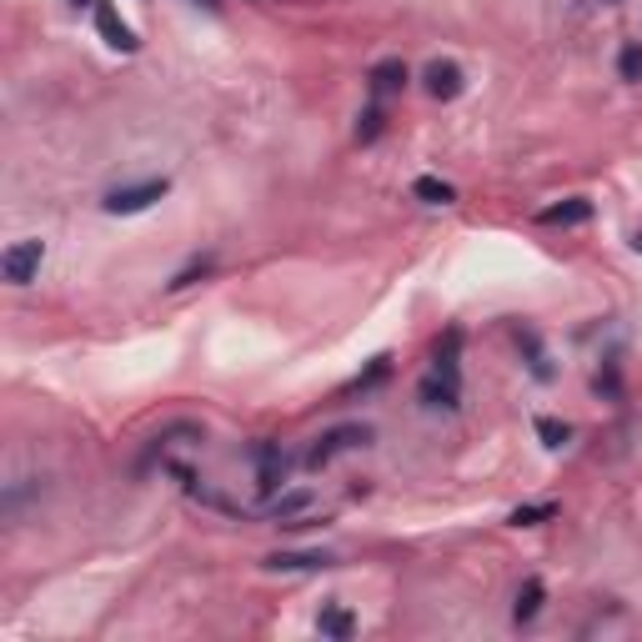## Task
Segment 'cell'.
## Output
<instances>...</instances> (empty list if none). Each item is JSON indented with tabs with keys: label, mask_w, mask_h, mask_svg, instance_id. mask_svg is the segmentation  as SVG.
<instances>
[{
	"label": "cell",
	"mask_w": 642,
	"mask_h": 642,
	"mask_svg": "<svg viewBox=\"0 0 642 642\" xmlns=\"http://www.w3.org/2000/svg\"><path fill=\"white\" fill-rule=\"evenodd\" d=\"M166 191H171L166 176H151V181H136V186H116V191H111L101 206L111 211V216H141V211H146V206H156Z\"/></svg>",
	"instance_id": "cell-1"
},
{
	"label": "cell",
	"mask_w": 642,
	"mask_h": 642,
	"mask_svg": "<svg viewBox=\"0 0 642 642\" xmlns=\"http://www.w3.org/2000/svg\"><path fill=\"white\" fill-rule=\"evenodd\" d=\"M372 442V427H362V421H347V427H331V432L316 437V446L306 452V467H327L331 457H341V452H352V446H367Z\"/></svg>",
	"instance_id": "cell-2"
},
{
	"label": "cell",
	"mask_w": 642,
	"mask_h": 642,
	"mask_svg": "<svg viewBox=\"0 0 642 642\" xmlns=\"http://www.w3.org/2000/svg\"><path fill=\"white\" fill-rule=\"evenodd\" d=\"M40 262H46V241L26 237V241H15V247L0 256V276H5L11 287H30L36 272H40Z\"/></svg>",
	"instance_id": "cell-3"
},
{
	"label": "cell",
	"mask_w": 642,
	"mask_h": 642,
	"mask_svg": "<svg viewBox=\"0 0 642 642\" xmlns=\"http://www.w3.org/2000/svg\"><path fill=\"white\" fill-rule=\"evenodd\" d=\"M96 30H101V40L111 46V51H121V55H131L141 40H136V30L121 21V11L111 5V0H96Z\"/></svg>",
	"instance_id": "cell-4"
},
{
	"label": "cell",
	"mask_w": 642,
	"mask_h": 642,
	"mask_svg": "<svg viewBox=\"0 0 642 642\" xmlns=\"http://www.w3.org/2000/svg\"><path fill=\"white\" fill-rule=\"evenodd\" d=\"M421 80H427V91H432L437 101H457L462 86H467V76H462L457 61H432V66L421 71Z\"/></svg>",
	"instance_id": "cell-5"
},
{
	"label": "cell",
	"mask_w": 642,
	"mask_h": 642,
	"mask_svg": "<svg viewBox=\"0 0 642 642\" xmlns=\"http://www.w3.org/2000/svg\"><path fill=\"white\" fill-rule=\"evenodd\" d=\"M251 462H256V482H262L266 492H276L281 477H287V452H281L276 442H256L251 446Z\"/></svg>",
	"instance_id": "cell-6"
},
{
	"label": "cell",
	"mask_w": 642,
	"mask_h": 642,
	"mask_svg": "<svg viewBox=\"0 0 642 642\" xmlns=\"http://www.w3.org/2000/svg\"><path fill=\"white\" fill-rule=\"evenodd\" d=\"M432 372L446 381H457L462 387V331L452 327L442 341H437V352H432Z\"/></svg>",
	"instance_id": "cell-7"
},
{
	"label": "cell",
	"mask_w": 642,
	"mask_h": 642,
	"mask_svg": "<svg viewBox=\"0 0 642 642\" xmlns=\"http://www.w3.org/2000/svg\"><path fill=\"white\" fill-rule=\"evenodd\" d=\"M266 572H322V567H331L327 552H272L266 557Z\"/></svg>",
	"instance_id": "cell-8"
},
{
	"label": "cell",
	"mask_w": 642,
	"mask_h": 642,
	"mask_svg": "<svg viewBox=\"0 0 642 642\" xmlns=\"http://www.w3.org/2000/svg\"><path fill=\"white\" fill-rule=\"evenodd\" d=\"M588 216H592V201L588 197H567V201H557V206L538 211L542 226H582Z\"/></svg>",
	"instance_id": "cell-9"
},
{
	"label": "cell",
	"mask_w": 642,
	"mask_h": 642,
	"mask_svg": "<svg viewBox=\"0 0 642 642\" xmlns=\"http://www.w3.org/2000/svg\"><path fill=\"white\" fill-rule=\"evenodd\" d=\"M512 337H517V347L527 352V367H532V377H538V381H552V362H547V352H542V337H538V331L517 322V327H512Z\"/></svg>",
	"instance_id": "cell-10"
},
{
	"label": "cell",
	"mask_w": 642,
	"mask_h": 642,
	"mask_svg": "<svg viewBox=\"0 0 642 642\" xmlns=\"http://www.w3.org/2000/svg\"><path fill=\"white\" fill-rule=\"evenodd\" d=\"M372 96H396L406 86V61H377V66H372Z\"/></svg>",
	"instance_id": "cell-11"
},
{
	"label": "cell",
	"mask_w": 642,
	"mask_h": 642,
	"mask_svg": "<svg viewBox=\"0 0 642 642\" xmlns=\"http://www.w3.org/2000/svg\"><path fill=\"white\" fill-rule=\"evenodd\" d=\"M412 197L427 201V206H452V201H457V186L442 181V176H417V181H412Z\"/></svg>",
	"instance_id": "cell-12"
},
{
	"label": "cell",
	"mask_w": 642,
	"mask_h": 642,
	"mask_svg": "<svg viewBox=\"0 0 642 642\" xmlns=\"http://www.w3.org/2000/svg\"><path fill=\"white\" fill-rule=\"evenodd\" d=\"M421 396H427V406H446V412H457L462 406V387L457 381H446V377H437V372L421 381Z\"/></svg>",
	"instance_id": "cell-13"
},
{
	"label": "cell",
	"mask_w": 642,
	"mask_h": 642,
	"mask_svg": "<svg viewBox=\"0 0 642 642\" xmlns=\"http://www.w3.org/2000/svg\"><path fill=\"white\" fill-rule=\"evenodd\" d=\"M542 597H547L542 577H527L523 592H517V607H512V617H517V622H532V617H538V607H542Z\"/></svg>",
	"instance_id": "cell-14"
},
{
	"label": "cell",
	"mask_w": 642,
	"mask_h": 642,
	"mask_svg": "<svg viewBox=\"0 0 642 642\" xmlns=\"http://www.w3.org/2000/svg\"><path fill=\"white\" fill-rule=\"evenodd\" d=\"M316 632H322V638H352L356 622L347 607H322V613H316Z\"/></svg>",
	"instance_id": "cell-15"
},
{
	"label": "cell",
	"mask_w": 642,
	"mask_h": 642,
	"mask_svg": "<svg viewBox=\"0 0 642 642\" xmlns=\"http://www.w3.org/2000/svg\"><path fill=\"white\" fill-rule=\"evenodd\" d=\"M312 507V492H287V498H272L266 502V517H276V523H287V517H297V512Z\"/></svg>",
	"instance_id": "cell-16"
},
{
	"label": "cell",
	"mask_w": 642,
	"mask_h": 642,
	"mask_svg": "<svg viewBox=\"0 0 642 642\" xmlns=\"http://www.w3.org/2000/svg\"><path fill=\"white\" fill-rule=\"evenodd\" d=\"M547 517H557V507H552V502H532V507H517L507 517L512 527H538V523H547Z\"/></svg>",
	"instance_id": "cell-17"
},
{
	"label": "cell",
	"mask_w": 642,
	"mask_h": 642,
	"mask_svg": "<svg viewBox=\"0 0 642 642\" xmlns=\"http://www.w3.org/2000/svg\"><path fill=\"white\" fill-rule=\"evenodd\" d=\"M538 437L547 446H567V442H572V427H567V421H557V417H538Z\"/></svg>",
	"instance_id": "cell-18"
},
{
	"label": "cell",
	"mask_w": 642,
	"mask_h": 642,
	"mask_svg": "<svg viewBox=\"0 0 642 642\" xmlns=\"http://www.w3.org/2000/svg\"><path fill=\"white\" fill-rule=\"evenodd\" d=\"M377 136H381V111H377V105H367V111L356 116V141H362V146H372Z\"/></svg>",
	"instance_id": "cell-19"
},
{
	"label": "cell",
	"mask_w": 642,
	"mask_h": 642,
	"mask_svg": "<svg viewBox=\"0 0 642 642\" xmlns=\"http://www.w3.org/2000/svg\"><path fill=\"white\" fill-rule=\"evenodd\" d=\"M387 367H392V356H377V362H372V367L362 372V377H356L352 387H347V392H367L372 381H381V377H387Z\"/></svg>",
	"instance_id": "cell-20"
},
{
	"label": "cell",
	"mask_w": 642,
	"mask_h": 642,
	"mask_svg": "<svg viewBox=\"0 0 642 642\" xmlns=\"http://www.w3.org/2000/svg\"><path fill=\"white\" fill-rule=\"evenodd\" d=\"M617 71H622V80H642V46H628L617 55Z\"/></svg>",
	"instance_id": "cell-21"
},
{
	"label": "cell",
	"mask_w": 642,
	"mask_h": 642,
	"mask_svg": "<svg viewBox=\"0 0 642 642\" xmlns=\"http://www.w3.org/2000/svg\"><path fill=\"white\" fill-rule=\"evenodd\" d=\"M206 272H211V262H191V266H186V272H176V276H171V291L191 287V281H197V276H206Z\"/></svg>",
	"instance_id": "cell-22"
},
{
	"label": "cell",
	"mask_w": 642,
	"mask_h": 642,
	"mask_svg": "<svg viewBox=\"0 0 642 642\" xmlns=\"http://www.w3.org/2000/svg\"><path fill=\"white\" fill-rule=\"evenodd\" d=\"M197 5H206V11H216V5H222V0H197Z\"/></svg>",
	"instance_id": "cell-23"
},
{
	"label": "cell",
	"mask_w": 642,
	"mask_h": 642,
	"mask_svg": "<svg viewBox=\"0 0 642 642\" xmlns=\"http://www.w3.org/2000/svg\"><path fill=\"white\" fill-rule=\"evenodd\" d=\"M71 5H96V0H71Z\"/></svg>",
	"instance_id": "cell-24"
},
{
	"label": "cell",
	"mask_w": 642,
	"mask_h": 642,
	"mask_svg": "<svg viewBox=\"0 0 642 642\" xmlns=\"http://www.w3.org/2000/svg\"><path fill=\"white\" fill-rule=\"evenodd\" d=\"M632 247H638V251H642V231H638V241H632Z\"/></svg>",
	"instance_id": "cell-25"
}]
</instances>
